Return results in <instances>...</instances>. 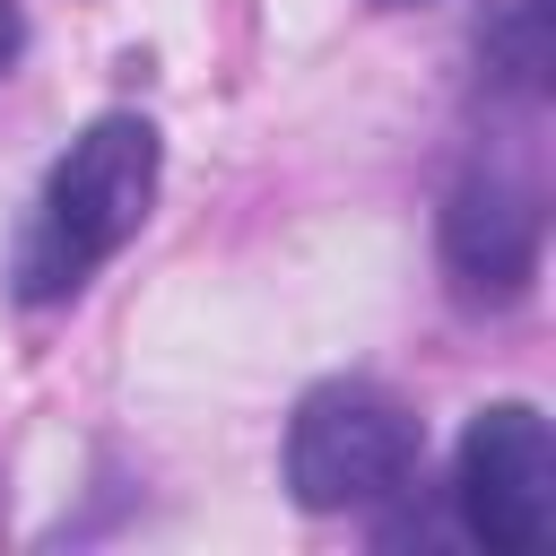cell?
Instances as JSON below:
<instances>
[{"label": "cell", "mask_w": 556, "mask_h": 556, "mask_svg": "<svg viewBox=\"0 0 556 556\" xmlns=\"http://www.w3.org/2000/svg\"><path fill=\"white\" fill-rule=\"evenodd\" d=\"M156 200V130L139 113H104L70 139V156L52 165L35 226L17 243V295L26 304H61L78 295L148 217Z\"/></svg>", "instance_id": "6da1fadb"}, {"label": "cell", "mask_w": 556, "mask_h": 556, "mask_svg": "<svg viewBox=\"0 0 556 556\" xmlns=\"http://www.w3.org/2000/svg\"><path fill=\"white\" fill-rule=\"evenodd\" d=\"M426 434L417 417L374 382H321L287 426V486L304 513H356L417 486Z\"/></svg>", "instance_id": "7a4b0ae2"}, {"label": "cell", "mask_w": 556, "mask_h": 556, "mask_svg": "<svg viewBox=\"0 0 556 556\" xmlns=\"http://www.w3.org/2000/svg\"><path fill=\"white\" fill-rule=\"evenodd\" d=\"M452 504H460V530L495 556H539L556 539V434L530 400H495L469 417Z\"/></svg>", "instance_id": "3957f363"}, {"label": "cell", "mask_w": 556, "mask_h": 556, "mask_svg": "<svg viewBox=\"0 0 556 556\" xmlns=\"http://www.w3.org/2000/svg\"><path fill=\"white\" fill-rule=\"evenodd\" d=\"M539 226H547L539 217V182H521L504 165H478L443 208V252H452L469 295L504 304V295H521L539 278Z\"/></svg>", "instance_id": "277c9868"}, {"label": "cell", "mask_w": 556, "mask_h": 556, "mask_svg": "<svg viewBox=\"0 0 556 556\" xmlns=\"http://www.w3.org/2000/svg\"><path fill=\"white\" fill-rule=\"evenodd\" d=\"M17 43H26V17H17V0H0V70L17 61Z\"/></svg>", "instance_id": "5b68a950"}]
</instances>
